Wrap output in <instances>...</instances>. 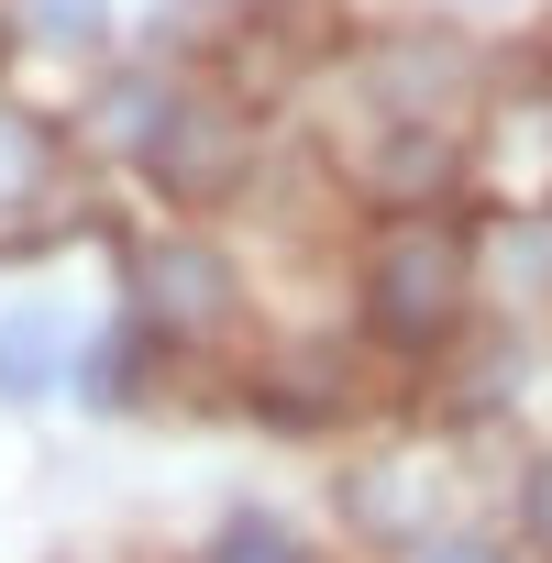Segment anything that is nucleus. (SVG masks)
<instances>
[{
    "label": "nucleus",
    "mask_w": 552,
    "mask_h": 563,
    "mask_svg": "<svg viewBox=\"0 0 552 563\" xmlns=\"http://www.w3.org/2000/svg\"><path fill=\"white\" fill-rule=\"evenodd\" d=\"M464 288H475L464 243H453V232H431V221H398V232L376 243V265H365V321H376L387 343L431 354V343H453Z\"/></svg>",
    "instance_id": "obj_1"
},
{
    "label": "nucleus",
    "mask_w": 552,
    "mask_h": 563,
    "mask_svg": "<svg viewBox=\"0 0 552 563\" xmlns=\"http://www.w3.org/2000/svg\"><path fill=\"white\" fill-rule=\"evenodd\" d=\"M133 310H144V332H166V343H210V332L232 321V265H221V243H144V254H133Z\"/></svg>",
    "instance_id": "obj_2"
},
{
    "label": "nucleus",
    "mask_w": 552,
    "mask_h": 563,
    "mask_svg": "<svg viewBox=\"0 0 552 563\" xmlns=\"http://www.w3.org/2000/svg\"><path fill=\"white\" fill-rule=\"evenodd\" d=\"M144 155H155V188H177V199H210V188H232V166H243L221 111H166Z\"/></svg>",
    "instance_id": "obj_3"
},
{
    "label": "nucleus",
    "mask_w": 552,
    "mask_h": 563,
    "mask_svg": "<svg viewBox=\"0 0 552 563\" xmlns=\"http://www.w3.org/2000/svg\"><path fill=\"white\" fill-rule=\"evenodd\" d=\"M67 365V321L56 310H0V398H45Z\"/></svg>",
    "instance_id": "obj_4"
},
{
    "label": "nucleus",
    "mask_w": 552,
    "mask_h": 563,
    "mask_svg": "<svg viewBox=\"0 0 552 563\" xmlns=\"http://www.w3.org/2000/svg\"><path fill=\"white\" fill-rule=\"evenodd\" d=\"M45 166H56V155H45V122L0 100V210H23V199L45 188Z\"/></svg>",
    "instance_id": "obj_5"
},
{
    "label": "nucleus",
    "mask_w": 552,
    "mask_h": 563,
    "mask_svg": "<svg viewBox=\"0 0 552 563\" xmlns=\"http://www.w3.org/2000/svg\"><path fill=\"white\" fill-rule=\"evenodd\" d=\"M486 276H497L508 299H541V288H552V232H541V221H519V232H497V254H486Z\"/></svg>",
    "instance_id": "obj_6"
},
{
    "label": "nucleus",
    "mask_w": 552,
    "mask_h": 563,
    "mask_svg": "<svg viewBox=\"0 0 552 563\" xmlns=\"http://www.w3.org/2000/svg\"><path fill=\"white\" fill-rule=\"evenodd\" d=\"M376 177L420 199V188H442V177H453V155H442V133H387V155H376Z\"/></svg>",
    "instance_id": "obj_7"
},
{
    "label": "nucleus",
    "mask_w": 552,
    "mask_h": 563,
    "mask_svg": "<svg viewBox=\"0 0 552 563\" xmlns=\"http://www.w3.org/2000/svg\"><path fill=\"white\" fill-rule=\"evenodd\" d=\"M23 23H34L45 45H100V34H111V0H23Z\"/></svg>",
    "instance_id": "obj_8"
},
{
    "label": "nucleus",
    "mask_w": 552,
    "mask_h": 563,
    "mask_svg": "<svg viewBox=\"0 0 552 563\" xmlns=\"http://www.w3.org/2000/svg\"><path fill=\"white\" fill-rule=\"evenodd\" d=\"M221 563H299V552H288L276 519H232V530H221Z\"/></svg>",
    "instance_id": "obj_9"
},
{
    "label": "nucleus",
    "mask_w": 552,
    "mask_h": 563,
    "mask_svg": "<svg viewBox=\"0 0 552 563\" xmlns=\"http://www.w3.org/2000/svg\"><path fill=\"white\" fill-rule=\"evenodd\" d=\"M530 541H541V552H552V453H541V464H530Z\"/></svg>",
    "instance_id": "obj_10"
},
{
    "label": "nucleus",
    "mask_w": 552,
    "mask_h": 563,
    "mask_svg": "<svg viewBox=\"0 0 552 563\" xmlns=\"http://www.w3.org/2000/svg\"><path fill=\"white\" fill-rule=\"evenodd\" d=\"M420 563H497V552H486V541H431Z\"/></svg>",
    "instance_id": "obj_11"
}]
</instances>
